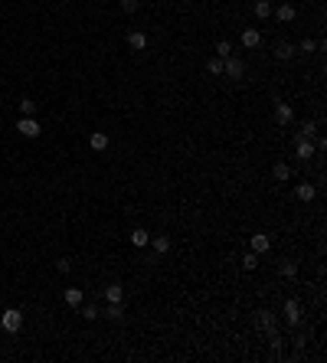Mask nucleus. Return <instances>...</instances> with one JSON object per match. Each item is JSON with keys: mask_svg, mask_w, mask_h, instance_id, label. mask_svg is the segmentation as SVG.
<instances>
[{"mask_svg": "<svg viewBox=\"0 0 327 363\" xmlns=\"http://www.w3.org/2000/svg\"><path fill=\"white\" fill-rule=\"evenodd\" d=\"M0 324H3V331H7V334H20V327H23V314H20V308H7L3 314H0Z\"/></svg>", "mask_w": 327, "mask_h": 363, "instance_id": "f257e3e1", "label": "nucleus"}, {"mask_svg": "<svg viewBox=\"0 0 327 363\" xmlns=\"http://www.w3.org/2000/svg\"><path fill=\"white\" fill-rule=\"evenodd\" d=\"M16 131L23 138H39L43 135V125H39L36 118H23V115H20V118H16Z\"/></svg>", "mask_w": 327, "mask_h": 363, "instance_id": "f03ea898", "label": "nucleus"}, {"mask_svg": "<svg viewBox=\"0 0 327 363\" xmlns=\"http://www.w3.org/2000/svg\"><path fill=\"white\" fill-rule=\"evenodd\" d=\"M223 75H229V79H242V75H245V63H242L239 56L223 59Z\"/></svg>", "mask_w": 327, "mask_h": 363, "instance_id": "7ed1b4c3", "label": "nucleus"}, {"mask_svg": "<svg viewBox=\"0 0 327 363\" xmlns=\"http://www.w3.org/2000/svg\"><path fill=\"white\" fill-rule=\"evenodd\" d=\"M301 314H304L301 301H295V298L285 301V321H288V324H301Z\"/></svg>", "mask_w": 327, "mask_h": 363, "instance_id": "20e7f679", "label": "nucleus"}, {"mask_svg": "<svg viewBox=\"0 0 327 363\" xmlns=\"http://www.w3.org/2000/svg\"><path fill=\"white\" fill-rule=\"evenodd\" d=\"M275 121H278L281 128H288L291 121H295V108L285 105V102H278V105H275Z\"/></svg>", "mask_w": 327, "mask_h": 363, "instance_id": "39448f33", "label": "nucleus"}, {"mask_svg": "<svg viewBox=\"0 0 327 363\" xmlns=\"http://www.w3.org/2000/svg\"><path fill=\"white\" fill-rule=\"evenodd\" d=\"M295 154H298L301 160H311L314 154H318V147L311 144V138H298V141H295Z\"/></svg>", "mask_w": 327, "mask_h": 363, "instance_id": "423d86ee", "label": "nucleus"}, {"mask_svg": "<svg viewBox=\"0 0 327 363\" xmlns=\"http://www.w3.org/2000/svg\"><path fill=\"white\" fill-rule=\"evenodd\" d=\"M242 46L245 49H258L262 46V33H258L255 26H245V30H242Z\"/></svg>", "mask_w": 327, "mask_h": 363, "instance_id": "0eeeda50", "label": "nucleus"}, {"mask_svg": "<svg viewBox=\"0 0 327 363\" xmlns=\"http://www.w3.org/2000/svg\"><path fill=\"white\" fill-rule=\"evenodd\" d=\"M249 245H252V252H255V255H265L268 249H272V239L265 236V232H255V236L249 239Z\"/></svg>", "mask_w": 327, "mask_h": 363, "instance_id": "6e6552de", "label": "nucleus"}, {"mask_svg": "<svg viewBox=\"0 0 327 363\" xmlns=\"http://www.w3.org/2000/svg\"><path fill=\"white\" fill-rule=\"evenodd\" d=\"M148 245H154V252L157 255H167L173 249V242H170V236H164V232H157V236H151V242Z\"/></svg>", "mask_w": 327, "mask_h": 363, "instance_id": "1a4fd4ad", "label": "nucleus"}, {"mask_svg": "<svg viewBox=\"0 0 327 363\" xmlns=\"http://www.w3.org/2000/svg\"><path fill=\"white\" fill-rule=\"evenodd\" d=\"M108 135H105V131H92V135H88V147H92V150H98V154H101V150H108Z\"/></svg>", "mask_w": 327, "mask_h": 363, "instance_id": "9d476101", "label": "nucleus"}, {"mask_svg": "<svg viewBox=\"0 0 327 363\" xmlns=\"http://www.w3.org/2000/svg\"><path fill=\"white\" fill-rule=\"evenodd\" d=\"M295 197L301 200V203H311V200L318 197V187H314V183H298V187H295Z\"/></svg>", "mask_w": 327, "mask_h": 363, "instance_id": "9b49d317", "label": "nucleus"}, {"mask_svg": "<svg viewBox=\"0 0 327 363\" xmlns=\"http://www.w3.org/2000/svg\"><path fill=\"white\" fill-rule=\"evenodd\" d=\"M295 43H278V46H275V59H278V63H288V59H295Z\"/></svg>", "mask_w": 327, "mask_h": 363, "instance_id": "f8f14e48", "label": "nucleus"}, {"mask_svg": "<svg viewBox=\"0 0 327 363\" xmlns=\"http://www.w3.org/2000/svg\"><path fill=\"white\" fill-rule=\"evenodd\" d=\"M105 298H108V301H115V304H125V285L111 282L108 288H105Z\"/></svg>", "mask_w": 327, "mask_h": 363, "instance_id": "ddd939ff", "label": "nucleus"}, {"mask_svg": "<svg viewBox=\"0 0 327 363\" xmlns=\"http://www.w3.org/2000/svg\"><path fill=\"white\" fill-rule=\"evenodd\" d=\"M128 46H131L134 53H141V49H148V36H144L141 30H131L128 33Z\"/></svg>", "mask_w": 327, "mask_h": 363, "instance_id": "4468645a", "label": "nucleus"}, {"mask_svg": "<svg viewBox=\"0 0 327 363\" xmlns=\"http://www.w3.org/2000/svg\"><path fill=\"white\" fill-rule=\"evenodd\" d=\"M63 301L69 304V308H79V304L85 301V294H82V288H66V291H63Z\"/></svg>", "mask_w": 327, "mask_h": 363, "instance_id": "2eb2a0df", "label": "nucleus"}, {"mask_svg": "<svg viewBox=\"0 0 327 363\" xmlns=\"http://www.w3.org/2000/svg\"><path fill=\"white\" fill-rule=\"evenodd\" d=\"M272 13L278 16V23H291V20H295V13H298V10L291 7V3H281V7H278V10H272Z\"/></svg>", "mask_w": 327, "mask_h": 363, "instance_id": "dca6fc26", "label": "nucleus"}, {"mask_svg": "<svg viewBox=\"0 0 327 363\" xmlns=\"http://www.w3.org/2000/svg\"><path fill=\"white\" fill-rule=\"evenodd\" d=\"M151 242V232H148V229H131V245H138V249H144V245H148Z\"/></svg>", "mask_w": 327, "mask_h": 363, "instance_id": "f3484780", "label": "nucleus"}, {"mask_svg": "<svg viewBox=\"0 0 327 363\" xmlns=\"http://www.w3.org/2000/svg\"><path fill=\"white\" fill-rule=\"evenodd\" d=\"M105 317H111V321H125V304H115V301H108V308L101 311Z\"/></svg>", "mask_w": 327, "mask_h": 363, "instance_id": "a211bd4d", "label": "nucleus"}, {"mask_svg": "<svg viewBox=\"0 0 327 363\" xmlns=\"http://www.w3.org/2000/svg\"><path fill=\"white\" fill-rule=\"evenodd\" d=\"M36 111H39V105L33 98H20V115L23 118H36Z\"/></svg>", "mask_w": 327, "mask_h": 363, "instance_id": "6ab92c4d", "label": "nucleus"}, {"mask_svg": "<svg viewBox=\"0 0 327 363\" xmlns=\"http://www.w3.org/2000/svg\"><path fill=\"white\" fill-rule=\"evenodd\" d=\"M272 177H275V180H281V183H285V180L291 177V167L285 164V160H278V164L272 167Z\"/></svg>", "mask_w": 327, "mask_h": 363, "instance_id": "aec40b11", "label": "nucleus"}, {"mask_svg": "<svg viewBox=\"0 0 327 363\" xmlns=\"http://www.w3.org/2000/svg\"><path fill=\"white\" fill-rule=\"evenodd\" d=\"M252 10H255L258 20H268V16H272V3H268V0H255V7H252Z\"/></svg>", "mask_w": 327, "mask_h": 363, "instance_id": "412c9836", "label": "nucleus"}, {"mask_svg": "<svg viewBox=\"0 0 327 363\" xmlns=\"http://www.w3.org/2000/svg\"><path fill=\"white\" fill-rule=\"evenodd\" d=\"M314 135H318V121H304L301 131L295 135V141H298V138H314Z\"/></svg>", "mask_w": 327, "mask_h": 363, "instance_id": "4be33fe9", "label": "nucleus"}, {"mask_svg": "<svg viewBox=\"0 0 327 363\" xmlns=\"http://www.w3.org/2000/svg\"><path fill=\"white\" fill-rule=\"evenodd\" d=\"M281 275H285V278H295L298 275V262L285 259V262H281Z\"/></svg>", "mask_w": 327, "mask_h": 363, "instance_id": "5701e85b", "label": "nucleus"}, {"mask_svg": "<svg viewBox=\"0 0 327 363\" xmlns=\"http://www.w3.org/2000/svg\"><path fill=\"white\" fill-rule=\"evenodd\" d=\"M79 308H82V317H85V321H98V314H101L95 304H79Z\"/></svg>", "mask_w": 327, "mask_h": 363, "instance_id": "b1692460", "label": "nucleus"}, {"mask_svg": "<svg viewBox=\"0 0 327 363\" xmlns=\"http://www.w3.org/2000/svg\"><path fill=\"white\" fill-rule=\"evenodd\" d=\"M216 56H219V59H229V56H233V46H229V40H219V43H216Z\"/></svg>", "mask_w": 327, "mask_h": 363, "instance_id": "393cba45", "label": "nucleus"}, {"mask_svg": "<svg viewBox=\"0 0 327 363\" xmlns=\"http://www.w3.org/2000/svg\"><path fill=\"white\" fill-rule=\"evenodd\" d=\"M206 69H210L213 75H223V59H219V56H213L210 63H206Z\"/></svg>", "mask_w": 327, "mask_h": 363, "instance_id": "a878e982", "label": "nucleus"}, {"mask_svg": "<svg viewBox=\"0 0 327 363\" xmlns=\"http://www.w3.org/2000/svg\"><path fill=\"white\" fill-rule=\"evenodd\" d=\"M121 10H125V13H138V10H141V0H121Z\"/></svg>", "mask_w": 327, "mask_h": 363, "instance_id": "bb28decb", "label": "nucleus"}, {"mask_svg": "<svg viewBox=\"0 0 327 363\" xmlns=\"http://www.w3.org/2000/svg\"><path fill=\"white\" fill-rule=\"evenodd\" d=\"M255 265H258V255H255V252H249L245 259H242V269H245V272H252Z\"/></svg>", "mask_w": 327, "mask_h": 363, "instance_id": "cd10ccee", "label": "nucleus"}, {"mask_svg": "<svg viewBox=\"0 0 327 363\" xmlns=\"http://www.w3.org/2000/svg\"><path fill=\"white\" fill-rule=\"evenodd\" d=\"M295 49H301V53H314V49H318V43H314V40H301Z\"/></svg>", "mask_w": 327, "mask_h": 363, "instance_id": "c85d7f7f", "label": "nucleus"}, {"mask_svg": "<svg viewBox=\"0 0 327 363\" xmlns=\"http://www.w3.org/2000/svg\"><path fill=\"white\" fill-rule=\"evenodd\" d=\"M56 269L66 275V272H72V262H69V259H59V262H56Z\"/></svg>", "mask_w": 327, "mask_h": 363, "instance_id": "c756f323", "label": "nucleus"}, {"mask_svg": "<svg viewBox=\"0 0 327 363\" xmlns=\"http://www.w3.org/2000/svg\"><path fill=\"white\" fill-rule=\"evenodd\" d=\"M63 3H72V0H63Z\"/></svg>", "mask_w": 327, "mask_h": 363, "instance_id": "7c9ffc66", "label": "nucleus"}]
</instances>
